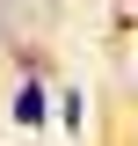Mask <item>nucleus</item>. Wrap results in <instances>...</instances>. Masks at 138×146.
Wrapping results in <instances>:
<instances>
[{
  "mask_svg": "<svg viewBox=\"0 0 138 146\" xmlns=\"http://www.w3.org/2000/svg\"><path fill=\"white\" fill-rule=\"evenodd\" d=\"M7 117H15L22 131H44V124L58 117V102L44 95V73H22V80H15V102H7Z\"/></svg>",
  "mask_w": 138,
  "mask_h": 146,
  "instance_id": "1",
  "label": "nucleus"
},
{
  "mask_svg": "<svg viewBox=\"0 0 138 146\" xmlns=\"http://www.w3.org/2000/svg\"><path fill=\"white\" fill-rule=\"evenodd\" d=\"M58 124L80 131V88H58Z\"/></svg>",
  "mask_w": 138,
  "mask_h": 146,
  "instance_id": "2",
  "label": "nucleus"
}]
</instances>
